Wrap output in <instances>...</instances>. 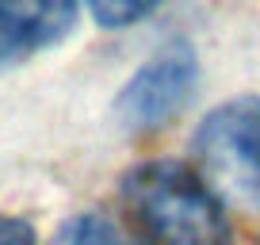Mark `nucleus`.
<instances>
[{"label":"nucleus","instance_id":"nucleus-1","mask_svg":"<svg viewBox=\"0 0 260 245\" xmlns=\"http://www.w3.org/2000/svg\"><path fill=\"white\" fill-rule=\"evenodd\" d=\"M119 211L134 245H237L230 203L180 157L130 165L119 176Z\"/></svg>","mask_w":260,"mask_h":245},{"label":"nucleus","instance_id":"nucleus-2","mask_svg":"<svg viewBox=\"0 0 260 245\" xmlns=\"http://www.w3.org/2000/svg\"><path fill=\"white\" fill-rule=\"evenodd\" d=\"M187 161L226 203L260 211V92L226 96L195 122Z\"/></svg>","mask_w":260,"mask_h":245},{"label":"nucleus","instance_id":"nucleus-3","mask_svg":"<svg viewBox=\"0 0 260 245\" xmlns=\"http://www.w3.org/2000/svg\"><path fill=\"white\" fill-rule=\"evenodd\" d=\"M199 50L187 39H172L165 46H157L153 54L142 62L134 73L122 81V88L115 92V119L122 131L130 134H157L165 131L172 119L184 115V107L191 104L195 88H199Z\"/></svg>","mask_w":260,"mask_h":245},{"label":"nucleus","instance_id":"nucleus-4","mask_svg":"<svg viewBox=\"0 0 260 245\" xmlns=\"http://www.w3.org/2000/svg\"><path fill=\"white\" fill-rule=\"evenodd\" d=\"M81 12V0H0V69L73 39Z\"/></svg>","mask_w":260,"mask_h":245},{"label":"nucleus","instance_id":"nucleus-5","mask_svg":"<svg viewBox=\"0 0 260 245\" xmlns=\"http://www.w3.org/2000/svg\"><path fill=\"white\" fill-rule=\"evenodd\" d=\"M50 245H126V234L104 211H77L54 230Z\"/></svg>","mask_w":260,"mask_h":245},{"label":"nucleus","instance_id":"nucleus-6","mask_svg":"<svg viewBox=\"0 0 260 245\" xmlns=\"http://www.w3.org/2000/svg\"><path fill=\"white\" fill-rule=\"evenodd\" d=\"M165 0H81V8L92 16V23L104 31H126L138 27L161 8Z\"/></svg>","mask_w":260,"mask_h":245},{"label":"nucleus","instance_id":"nucleus-7","mask_svg":"<svg viewBox=\"0 0 260 245\" xmlns=\"http://www.w3.org/2000/svg\"><path fill=\"white\" fill-rule=\"evenodd\" d=\"M0 245H42L31 219L12 211H0Z\"/></svg>","mask_w":260,"mask_h":245}]
</instances>
